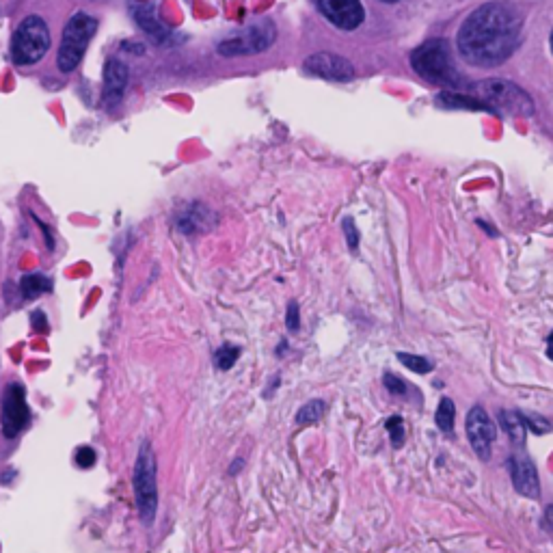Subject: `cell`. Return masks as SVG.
Instances as JSON below:
<instances>
[{
    "mask_svg": "<svg viewBox=\"0 0 553 553\" xmlns=\"http://www.w3.org/2000/svg\"><path fill=\"white\" fill-rule=\"evenodd\" d=\"M33 327H35V331H46V329H48L46 316H44L42 312H35V314H33Z\"/></svg>",
    "mask_w": 553,
    "mask_h": 553,
    "instance_id": "obj_29",
    "label": "cell"
},
{
    "mask_svg": "<svg viewBox=\"0 0 553 553\" xmlns=\"http://www.w3.org/2000/svg\"><path fill=\"white\" fill-rule=\"evenodd\" d=\"M523 420H525V426L532 428L536 435H547L549 433V422L545 420V417L541 415H523Z\"/></svg>",
    "mask_w": 553,
    "mask_h": 553,
    "instance_id": "obj_25",
    "label": "cell"
},
{
    "mask_svg": "<svg viewBox=\"0 0 553 553\" xmlns=\"http://www.w3.org/2000/svg\"><path fill=\"white\" fill-rule=\"evenodd\" d=\"M134 499L143 523L150 525L158 510V484H156V454L150 441H143L137 463H134Z\"/></svg>",
    "mask_w": 553,
    "mask_h": 553,
    "instance_id": "obj_5",
    "label": "cell"
},
{
    "mask_svg": "<svg viewBox=\"0 0 553 553\" xmlns=\"http://www.w3.org/2000/svg\"><path fill=\"white\" fill-rule=\"evenodd\" d=\"M277 39V29L271 20H258L245 29L232 31L225 35L217 50L221 57H251V55H260V52H266L275 44Z\"/></svg>",
    "mask_w": 553,
    "mask_h": 553,
    "instance_id": "obj_6",
    "label": "cell"
},
{
    "mask_svg": "<svg viewBox=\"0 0 553 553\" xmlns=\"http://www.w3.org/2000/svg\"><path fill=\"white\" fill-rule=\"evenodd\" d=\"M381 3H389V5H394V3H400V0H381Z\"/></svg>",
    "mask_w": 553,
    "mask_h": 553,
    "instance_id": "obj_31",
    "label": "cell"
},
{
    "mask_svg": "<svg viewBox=\"0 0 553 553\" xmlns=\"http://www.w3.org/2000/svg\"><path fill=\"white\" fill-rule=\"evenodd\" d=\"M238 357H240V348L225 344L217 350V355H214V363H217L219 370H229L238 361Z\"/></svg>",
    "mask_w": 553,
    "mask_h": 553,
    "instance_id": "obj_22",
    "label": "cell"
},
{
    "mask_svg": "<svg viewBox=\"0 0 553 553\" xmlns=\"http://www.w3.org/2000/svg\"><path fill=\"white\" fill-rule=\"evenodd\" d=\"M20 290H22V296H24L26 301H33V299H37V296H42L44 292L52 290V281L48 277H44V275L33 273V275L22 277Z\"/></svg>",
    "mask_w": 553,
    "mask_h": 553,
    "instance_id": "obj_18",
    "label": "cell"
},
{
    "mask_svg": "<svg viewBox=\"0 0 553 553\" xmlns=\"http://www.w3.org/2000/svg\"><path fill=\"white\" fill-rule=\"evenodd\" d=\"M400 363H404L411 372H417V374H428L433 372V363H430L426 357H420V355H409V353H398L396 355Z\"/></svg>",
    "mask_w": 553,
    "mask_h": 553,
    "instance_id": "obj_21",
    "label": "cell"
},
{
    "mask_svg": "<svg viewBox=\"0 0 553 553\" xmlns=\"http://www.w3.org/2000/svg\"><path fill=\"white\" fill-rule=\"evenodd\" d=\"M96 461H98V456H96V452H93V448H87V445H85V448H78V452H76V465L78 467L89 469V467L96 465Z\"/></svg>",
    "mask_w": 553,
    "mask_h": 553,
    "instance_id": "obj_26",
    "label": "cell"
},
{
    "mask_svg": "<svg viewBox=\"0 0 553 553\" xmlns=\"http://www.w3.org/2000/svg\"><path fill=\"white\" fill-rule=\"evenodd\" d=\"M50 50L48 24L39 16H29L20 22L11 39V57L16 65H35Z\"/></svg>",
    "mask_w": 553,
    "mask_h": 553,
    "instance_id": "obj_7",
    "label": "cell"
},
{
    "mask_svg": "<svg viewBox=\"0 0 553 553\" xmlns=\"http://www.w3.org/2000/svg\"><path fill=\"white\" fill-rule=\"evenodd\" d=\"M471 98H476L487 106L489 113H506V115H523L530 117L534 113V102L521 87L504 78H484L480 83L467 85Z\"/></svg>",
    "mask_w": 553,
    "mask_h": 553,
    "instance_id": "obj_3",
    "label": "cell"
},
{
    "mask_svg": "<svg viewBox=\"0 0 553 553\" xmlns=\"http://www.w3.org/2000/svg\"><path fill=\"white\" fill-rule=\"evenodd\" d=\"M98 31V20L89 16V13L78 11L74 16L67 20L63 35H61V46H59V55H57V65L59 70L70 74L83 61L87 46Z\"/></svg>",
    "mask_w": 553,
    "mask_h": 553,
    "instance_id": "obj_4",
    "label": "cell"
},
{
    "mask_svg": "<svg viewBox=\"0 0 553 553\" xmlns=\"http://www.w3.org/2000/svg\"><path fill=\"white\" fill-rule=\"evenodd\" d=\"M454 415H456V407L450 398H441L439 409L435 413V422L439 426V430L443 433H452L454 430Z\"/></svg>",
    "mask_w": 553,
    "mask_h": 553,
    "instance_id": "obj_20",
    "label": "cell"
},
{
    "mask_svg": "<svg viewBox=\"0 0 553 553\" xmlns=\"http://www.w3.org/2000/svg\"><path fill=\"white\" fill-rule=\"evenodd\" d=\"M303 70L316 78L333 80V83H350L355 78L353 63L335 52H318V55L307 57Z\"/></svg>",
    "mask_w": 553,
    "mask_h": 553,
    "instance_id": "obj_10",
    "label": "cell"
},
{
    "mask_svg": "<svg viewBox=\"0 0 553 553\" xmlns=\"http://www.w3.org/2000/svg\"><path fill=\"white\" fill-rule=\"evenodd\" d=\"M3 435L7 439L18 437L31 422V409L26 402V391L20 383H11L5 387L3 394Z\"/></svg>",
    "mask_w": 553,
    "mask_h": 553,
    "instance_id": "obj_8",
    "label": "cell"
},
{
    "mask_svg": "<svg viewBox=\"0 0 553 553\" xmlns=\"http://www.w3.org/2000/svg\"><path fill=\"white\" fill-rule=\"evenodd\" d=\"M437 104L445 106V109H471V111H487V106L478 102L471 96H463V93L456 91H443L437 98Z\"/></svg>",
    "mask_w": 553,
    "mask_h": 553,
    "instance_id": "obj_17",
    "label": "cell"
},
{
    "mask_svg": "<svg viewBox=\"0 0 553 553\" xmlns=\"http://www.w3.org/2000/svg\"><path fill=\"white\" fill-rule=\"evenodd\" d=\"M465 430H467V439L471 443V448H474L476 456L480 458V461H489L491 452H493V443L497 439V428L489 417V413L482 407L471 409L467 415Z\"/></svg>",
    "mask_w": 553,
    "mask_h": 553,
    "instance_id": "obj_9",
    "label": "cell"
},
{
    "mask_svg": "<svg viewBox=\"0 0 553 553\" xmlns=\"http://www.w3.org/2000/svg\"><path fill=\"white\" fill-rule=\"evenodd\" d=\"M132 16L139 22V26L147 35H152L154 39H158V42H169L171 31H169V26L158 18L156 5H152V3L137 5L132 9Z\"/></svg>",
    "mask_w": 553,
    "mask_h": 553,
    "instance_id": "obj_14",
    "label": "cell"
},
{
    "mask_svg": "<svg viewBox=\"0 0 553 553\" xmlns=\"http://www.w3.org/2000/svg\"><path fill=\"white\" fill-rule=\"evenodd\" d=\"M549 521H551V508H547V515H545V528L549 532Z\"/></svg>",
    "mask_w": 553,
    "mask_h": 553,
    "instance_id": "obj_30",
    "label": "cell"
},
{
    "mask_svg": "<svg viewBox=\"0 0 553 553\" xmlns=\"http://www.w3.org/2000/svg\"><path fill=\"white\" fill-rule=\"evenodd\" d=\"M286 325H288V331H299L301 327V316H299V305L296 303H290L288 305V316H286Z\"/></svg>",
    "mask_w": 553,
    "mask_h": 553,
    "instance_id": "obj_27",
    "label": "cell"
},
{
    "mask_svg": "<svg viewBox=\"0 0 553 553\" xmlns=\"http://www.w3.org/2000/svg\"><path fill=\"white\" fill-rule=\"evenodd\" d=\"M210 212L204 208L201 210L199 204L191 206L186 212L180 214L178 219V227L182 229L184 234H193V232H199V229H206L210 225Z\"/></svg>",
    "mask_w": 553,
    "mask_h": 553,
    "instance_id": "obj_16",
    "label": "cell"
},
{
    "mask_svg": "<svg viewBox=\"0 0 553 553\" xmlns=\"http://www.w3.org/2000/svg\"><path fill=\"white\" fill-rule=\"evenodd\" d=\"M130 70L124 61L109 59L104 65V104L115 106L124 98Z\"/></svg>",
    "mask_w": 553,
    "mask_h": 553,
    "instance_id": "obj_13",
    "label": "cell"
},
{
    "mask_svg": "<svg viewBox=\"0 0 553 553\" xmlns=\"http://www.w3.org/2000/svg\"><path fill=\"white\" fill-rule=\"evenodd\" d=\"M344 229H346V238H348L350 249H357V245H359V234H357V229H355V221H353V219H346V221H344Z\"/></svg>",
    "mask_w": 553,
    "mask_h": 553,
    "instance_id": "obj_28",
    "label": "cell"
},
{
    "mask_svg": "<svg viewBox=\"0 0 553 553\" xmlns=\"http://www.w3.org/2000/svg\"><path fill=\"white\" fill-rule=\"evenodd\" d=\"M508 474L512 484H515L517 493L530 499L541 497V480H538L536 465L525 454H512L508 458Z\"/></svg>",
    "mask_w": 553,
    "mask_h": 553,
    "instance_id": "obj_12",
    "label": "cell"
},
{
    "mask_svg": "<svg viewBox=\"0 0 553 553\" xmlns=\"http://www.w3.org/2000/svg\"><path fill=\"white\" fill-rule=\"evenodd\" d=\"M383 385L389 389V394H394V396L407 394V383H404L402 379H398V376H394V374H385Z\"/></svg>",
    "mask_w": 553,
    "mask_h": 553,
    "instance_id": "obj_24",
    "label": "cell"
},
{
    "mask_svg": "<svg viewBox=\"0 0 553 553\" xmlns=\"http://www.w3.org/2000/svg\"><path fill=\"white\" fill-rule=\"evenodd\" d=\"M499 424H502L504 433L510 437L515 445L525 443V433H528V426H525L523 415L517 411H499Z\"/></svg>",
    "mask_w": 553,
    "mask_h": 553,
    "instance_id": "obj_15",
    "label": "cell"
},
{
    "mask_svg": "<svg viewBox=\"0 0 553 553\" xmlns=\"http://www.w3.org/2000/svg\"><path fill=\"white\" fill-rule=\"evenodd\" d=\"M523 18L515 5L491 0L469 13L456 35V48L469 65L497 67L508 61L521 42Z\"/></svg>",
    "mask_w": 553,
    "mask_h": 553,
    "instance_id": "obj_1",
    "label": "cell"
},
{
    "mask_svg": "<svg viewBox=\"0 0 553 553\" xmlns=\"http://www.w3.org/2000/svg\"><path fill=\"white\" fill-rule=\"evenodd\" d=\"M318 11L342 31H355L366 20L361 0H316Z\"/></svg>",
    "mask_w": 553,
    "mask_h": 553,
    "instance_id": "obj_11",
    "label": "cell"
},
{
    "mask_svg": "<svg viewBox=\"0 0 553 553\" xmlns=\"http://www.w3.org/2000/svg\"><path fill=\"white\" fill-rule=\"evenodd\" d=\"M411 67L417 76H422L430 85L445 89L465 87V76L454 63L448 39H428L420 48H415L411 52Z\"/></svg>",
    "mask_w": 553,
    "mask_h": 553,
    "instance_id": "obj_2",
    "label": "cell"
},
{
    "mask_svg": "<svg viewBox=\"0 0 553 553\" xmlns=\"http://www.w3.org/2000/svg\"><path fill=\"white\" fill-rule=\"evenodd\" d=\"M387 430H389V439H391V445H394V448H400V445L404 443V424L398 415L394 417H389L387 420Z\"/></svg>",
    "mask_w": 553,
    "mask_h": 553,
    "instance_id": "obj_23",
    "label": "cell"
},
{
    "mask_svg": "<svg viewBox=\"0 0 553 553\" xmlns=\"http://www.w3.org/2000/svg\"><path fill=\"white\" fill-rule=\"evenodd\" d=\"M327 411V404L322 400H309L307 404H303V407L299 409V413H296V424L299 426H305V424H314L318 422L322 415H325Z\"/></svg>",
    "mask_w": 553,
    "mask_h": 553,
    "instance_id": "obj_19",
    "label": "cell"
}]
</instances>
